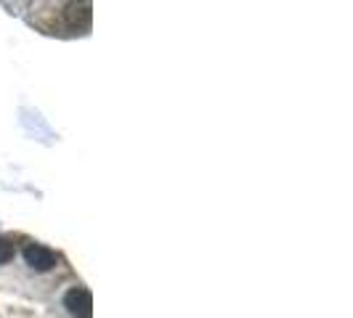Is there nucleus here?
<instances>
[{
    "label": "nucleus",
    "instance_id": "f257e3e1",
    "mask_svg": "<svg viewBox=\"0 0 353 318\" xmlns=\"http://www.w3.org/2000/svg\"><path fill=\"white\" fill-rule=\"evenodd\" d=\"M64 308L74 318H93V295L85 286H74L64 297Z\"/></svg>",
    "mask_w": 353,
    "mask_h": 318
},
{
    "label": "nucleus",
    "instance_id": "f03ea898",
    "mask_svg": "<svg viewBox=\"0 0 353 318\" xmlns=\"http://www.w3.org/2000/svg\"><path fill=\"white\" fill-rule=\"evenodd\" d=\"M24 260H27V265H30L32 271H37V273H46V271L56 268V263H59V255H56L53 249L43 247V244H27V247H24Z\"/></svg>",
    "mask_w": 353,
    "mask_h": 318
},
{
    "label": "nucleus",
    "instance_id": "7ed1b4c3",
    "mask_svg": "<svg viewBox=\"0 0 353 318\" xmlns=\"http://www.w3.org/2000/svg\"><path fill=\"white\" fill-rule=\"evenodd\" d=\"M11 257H14V244H11L8 239H3V236H0V265L8 263Z\"/></svg>",
    "mask_w": 353,
    "mask_h": 318
}]
</instances>
